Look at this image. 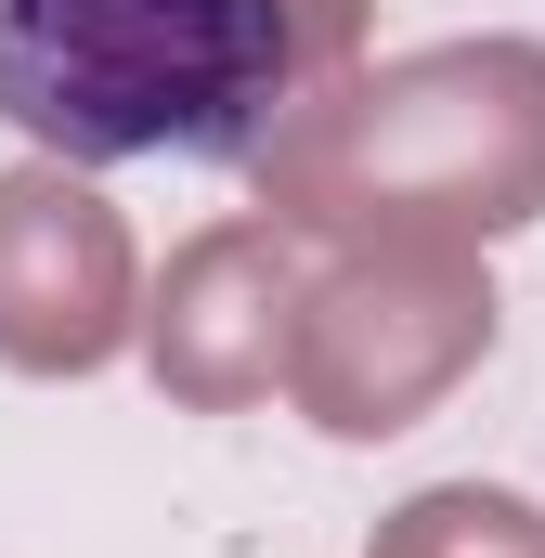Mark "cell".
Instances as JSON below:
<instances>
[{
	"label": "cell",
	"instance_id": "3957f363",
	"mask_svg": "<svg viewBox=\"0 0 545 558\" xmlns=\"http://www.w3.org/2000/svg\"><path fill=\"white\" fill-rule=\"evenodd\" d=\"M377 558H545V533H533V507L520 494H428V507H403V533Z\"/></svg>",
	"mask_w": 545,
	"mask_h": 558
},
{
	"label": "cell",
	"instance_id": "7a4b0ae2",
	"mask_svg": "<svg viewBox=\"0 0 545 558\" xmlns=\"http://www.w3.org/2000/svg\"><path fill=\"white\" fill-rule=\"evenodd\" d=\"M118 338V234L78 182H0V351L13 364H105Z\"/></svg>",
	"mask_w": 545,
	"mask_h": 558
},
{
	"label": "cell",
	"instance_id": "6da1fadb",
	"mask_svg": "<svg viewBox=\"0 0 545 558\" xmlns=\"http://www.w3.org/2000/svg\"><path fill=\"white\" fill-rule=\"evenodd\" d=\"M338 39L351 0H0V118L52 169H247Z\"/></svg>",
	"mask_w": 545,
	"mask_h": 558
}]
</instances>
